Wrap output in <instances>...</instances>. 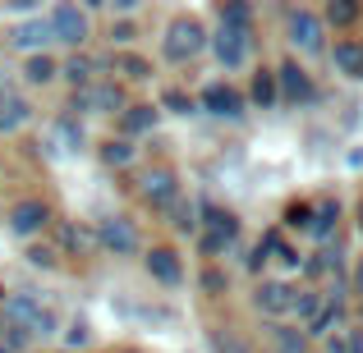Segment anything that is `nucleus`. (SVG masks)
Segmentation results:
<instances>
[{
  "mask_svg": "<svg viewBox=\"0 0 363 353\" xmlns=\"http://www.w3.org/2000/svg\"><path fill=\"white\" fill-rule=\"evenodd\" d=\"M0 317H5L9 326L28 330V340H51V335H60V317H55V312L46 308L37 294H5Z\"/></svg>",
  "mask_w": 363,
  "mask_h": 353,
  "instance_id": "1",
  "label": "nucleus"
},
{
  "mask_svg": "<svg viewBox=\"0 0 363 353\" xmlns=\"http://www.w3.org/2000/svg\"><path fill=\"white\" fill-rule=\"evenodd\" d=\"M124 110H129V92L120 79H97L69 101V115H124Z\"/></svg>",
  "mask_w": 363,
  "mask_h": 353,
  "instance_id": "2",
  "label": "nucleus"
},
{
  "mask_svg": "<svg viewBox=\"0 0 363 353\" xmlns=\"http://www.w3.org/2000/svg\"><path fill=\"white\" fill-rule=\"evenodd\" d=\"M207 28L198 23V18H175V23L166 28V37H161V55H166L170 64H189L198 60V55L207 51Z\"/></svg>",
  "mask_w": 363,
  "mask_h": 353,
  "instance_id": "3",
  "label": "nucleus"
},
{
  "mask_svg": "<svg viewBox=\"0 0 363 353\" xmlns=\"http://www.w3.org/2000/svg\"><path fill=\"white\" fill-rule=\"evenodd\" d=\"M51 225H55V212L42 202V197H18V202L5 212V230L14 238H23V243H37Z\"/></svg>",
  "mask_w": 363,
  "mask_h": 353,
  "instance_id": "4",
  "label": "nucleus"
},
{
  "mask_svg": "<svg viewBox=\"0 0 363 353\" xmlns=\"http://www.w3.org/2000/svg\"><path fill=\"white\" fill-rule=\"evenodd\" d=\"M203 234H198V248H203V257L212 262V257H221L225 248L240 238V221H235V212H221V207H203Z\"/></svg>",
  "mask_w": 363,
  "mask_h": 353,
  "instance_id": "5",
  "label": "nucleus"
},
{
  "mask_svg": "<svg viewBox=\"0 0 363 353\" xmlns=\"http://www.w3.org/2000/svg\"><path fill=\"white\" fill-rule=\"evenodd\" d=\"M97 248L101 253H116V257H138L143 253V234L129 216H101L97 221Z\"/></svg>",
  "mask_w": 363,
  "mask_h": 353,
  "instance_id": "6",
  "label": "nucleus"
},
{
  "mask_svg": "<svg viewBox=\"0 0 363 353\" xmlns=\"http://www.w3.org/2000/svg\"><path fill=\"white\" fill-rule=\"evenodd\" d=\"M138 197L152 207V212H170L179 202V179L170 166H152L138 175Z\"/></svg>",
  "mask_w": 363,
  "mask_h": 353,
  "instance_id": "7",
  "label": "nucleus"
},
{
  "mask_svg": "<svg viewBox=\"0 0 363 353\" xmlns=\"http://www.w3.org/2000/svg\"><path fill=\"white\" fill-rule=\"evenodd\" d=\"M46 18H51V37H55L60 46H74V51H79V46L92 37L88 9H79V5H55Z\"/></svg>",
  "mask_w": 363,
  "mask_h": 353,
  "instance_id": "8",
  "label": "nucleus"
},
{
  "mask_svg": "<svg viewBox=\"0 0 363 353\" xmlns=\"http://www.w3.org/2000/svg\"><path fill=\"white\" fill-rule=\"evenodd\" d=\"M198 106L221 115V120H240L244 115V92L230 88V83H207V88L198 92Z\"/></svg>",
  "mask_w": 363,
  "mask_h": 353,
  "instance_id": "9",
  "label": "nucleus"
},
{
  "mask_svg": "<svg viewBox=\"0 0 363 353\" xmlns=\"http://www.w3.org/2000/svg\"><path fill=\"white\" fill-rule=\"evenodd\" d=\"M290 42L308 55H318L327 46V28H322V18L313 9H290Z\"/></svg>",
  "mask_w": 363,
  "mask_h": 353,
  "instance_id": "10",
  "label": "nucleus"
},
{
  "mask_svg": "<svg viewBox=\"0 0 363 353\" xmlns=\"http://www.w3.org/2000/svg\"><path fill=\"white\" fill-rule=\"evenodd\" d=\"M143 266H147V275L157 284H166V289L184 284V262H179L175 248H147V253H143Z\"/></svg>",
  "mask_w": 363,
  "mask_h": 353,
  "instance_id": "11",
  "label": "nucleus"
},
{
  "mask_svg": "<svg viewBox=\"0 0 363 353\" xmlns=\"http://www.w3.org/2000/svg\"><path fill=\"white\" fill-rule=\"evenodd\" d=\"M294 299H299V289H290V284H281V280H262L253 289V308L262 312V317H285V312H294Z\"/></svg>",
  "mask_w": 363,
  "mask_h": 353,
  "instance_id": "12",
  "label": "nucleus"
},
{
  "mask_svg": "<svg viewBox=\"0 0 363 353\" xmlns=\"http://www.w3.org/2000/svg\"><path fill=\"white\" fill-rule=\"evenodd\" d=\"M5 42L14 46V51L42 55V51H46V42H55V37H51V18H28V23H14Z\"/></svg>",
  "mask_w": 363,
  "mask_h": 353,
  "instance_id": "13",
  "label": "nucleus"
},
{
  "mask_svg": "<svg viewBox=\"0 0 363 353\" xmlns=\"http://www.w3.org/2000/svg\"><path fill=\"white\" fill-rule=\"evenodd\" d=\"M207 46L216 51V60H221L225 69H240V64L248 60V46H253V42H248V33H235V28H216V37H212Z\"/></svg>",
  "mask_w": 363,
  "mask_h": 353,
  "instance_id": "14",
  "label": "nucleus"
},
{
  "mask_svg": "<svg viewBox=\"0 0 363 353\" xmlns=\"http://www.w3.org/2000/svg\"><path fill=\"white\" fill-rule=\"evenodd\" d=\"M276 92H281V101H294V106H299V101H313V79L294 60H285L281 69H276Z\"/></svg>",
  "mask_w": 363,
  "mask_h": 353,
  "instance_id": "15",
  "label": "nucleus"
},
{
  "mask_svg": "<svg viewBox=\"0 0 363 353\" xmlns=\"http://www.w3.org/2000/svg\"><path fill=\"white\" fill-rule=\"evenodd\" d=\"M161 120V106H143V101H129V110L120 115V138H143V133H152Z\"/></svg>",
  "mask_w": 363,
  "mask_h": 353,
  "instance_id": "16",
  "label": "nucleus"
},
{
  "mask_svg": "<svg viewBox=\"0 0 363 353\" xmlns=\"http://www.w3.org/2000/svg\"><path fill=\"white\" fill-rule=\"evenodd\" d=\"M111 74H120V83H147L152 60L138 51H111Z\"/></svg>",
  "mask_w": 363,
  "mask_h": 353,
  "instance_id": "17",
  "label": "nucleus"
},
{
  "mask_svg": "<svg viewBox=\"0 0 363 353\" xmlns=\"http://www.w3.org/2000/svg\"><path fill=\"white\" fill-rule=\"evenodd\" d=\"M60 79L69 83L74 92H83V88H92L101 74H97V60H92V55H69V60L60 64Z\"/></svg>",
  "mask_w": 363,
  "mask_h": 353,
  "instance_id": "18",
  "label": "nucleus"
},
{
  "mask_svg": "<svg viewBox=\"0 0 363 353\" xmlns=\"http://www.w3.org/2000/svg\"><path fill=\"white\" fill-rule=\"evenodd\" d=\"M60 79V60H55V55H28L23 60V83L28 88H46V83H55Z\"/></svg>",
  "mask_w": 363,
  "mask_h": 353,
  "instance_id": "19",
  "label": "nucleus"
},
{
  "mask_svg": "<svg viewBox=\"0 0 363 353\" xmlns=\"http://www.w3.org/2000/svg\"><path fill=\"white\" fill-rule=\"evenodd\" d=\"M97 156H101V166H111V170H129L133 161H138V147H133L129 138H120V133H116V138H106V142L97 147Z\"/></svg>",
  "mask_w": 363,
  "mask_h": 353,
  "instance_id": "20",
  "label": "nucleus"
},
{
  "mask_svg": "<svg viewBox=\"0 0 363 353\" xmlns=\"http://www.w3.org/2000/svg\"><path fill=\"white\" fill-rule=\"evenodd\" d=\"M51 230H55V248H60V257H65V253H83V248L97 243V234L79 230V225H69V221H55Z\"/></svg>",
  "mask_w": 363,
  "mask_h": 353,
  "instance_id": "21",
  "label": "nucleus"
},
{
  "mask_svg": "<svg viewBox=\"0 0 363 353\" xmlns=\"http://www.w3.org/2000/svg\"><path fill=\"white\" fill-rule=\"evenodd\" d=\"M267 340H272V349H276V353H303V349H308L303 330L285 326V321H272V326H267Z\"/></svg>",
  "mask_w": 363,
  "mask_h": 353,
  "instance_id": "22",
  "label": "nucleus"
},
{
  "mask_svg": "<svg viewBox=\"0 0 363 353\" xmlns=\"http://www.w3.org/2000/svg\"><path fill=\"white\" fill-rule=\"evenodd\" d=\"M28 120H33V106H28L23 97H9L5 92V101H0V129L14 133V129H23Z\"/></svg>",
  "mask_w": 363,
  "mask_h": 353,
  "instance_id": "23",
  "label": "nucleus"
},
{
  "mask_svg": "<svg viewBox=\"0 0 363 353\" xmlns=\"http://www.w3.org/2000/svg\"><path fill=\"white\" fill-rule=\"evenodd\" d=\"M331 60H336L340 74H350V79H363V46H359V42H340L336 51H331Z\"/></svg>",
  "mask_w": 363,
  "mask_h": 353,
  "instance_id": "24",
  "label": "nucleus"
},
{
  "mask_svg": "<svg viewBox=\"0 0 363 353\" xmlns=\"http://www.w3.org/2000/svg\"><path fill=\"white\" fill-rule=\"evenodd\" d=\"M161 110H170V115H194L198 97H189L184 88H166V92H161Z\"/></svg>",
  "mask_w": 363,
  "mask_h": 353,
  "instance_id": "25",
  "label": "nucleus"
},
{
  "mask_svg": "<svg viewBox=\"0 0 363 353\" xmlns=\"http://www.w3.org/2000/svg\"><path fill=\"white\" fill-rule=\"evenodd\" d=\"M166 216H170V225H175L179 234H198V207H194V202H184V197H179V202L170 207Z\"/></svg>",
  "mask_w": 363,
  "mask_h": 353,
  "instance_id": "26",
  "label": "nucleus"
},
{
  "mask_svg": "<svg viewBox=\"0 0 363 353\" xmlns=\"http://www.w3.org/2000/svg\"><path fill=\"white\" fill-rule=\"evenodd\" d=\"M106 42H111V51H133V42H138V28H133L129 18H120V23L106 28Z\"/></svg>",
  "mask_w": 363,
  "mask_h": 353,
  "instance_id": "27",
  "label": "nucleus"
},
{
  "mask_svg": "<svg viewBox=\"0 0 363 353\" xmlns=\"http://www.w3.org/2000/svg\"><path fill=\"white\" fill-rule=\"evenodd\" d=\"M28 266H42V271H55L60 266V248L55 243H28Z\"/></svg>",
  "mask_w": 363,
  "mask_h": 353,
  "instance_id": "28",
  "label": "nucleus"
},
{
  "mask_svg": "<svg viewBox=\"0 0 363 353\" xmlns=\"http://www.w3.org/2000/svg\"><path fill=\"white\" fill-rule=\"evenodd\" d=\"M55 138L69 142V151H83V142H88V138H83V124L74 120V115H60V120H55Z\"/></svg>",
  "mask_w": 363,
  "mask_h": 353,
  "instance_id": "29",
  "label": "nucleus"
},
{
  "mask_svg": "<svg viewBox=\"0 0 363 353\" xmlns=\"http://www.w3.org/2000/svg\"><path fill=\"white\" fill-rule=\"evenodd\" d=\"M248 23H253V9H248V5H221V28L248 33Z\"/></svg>",
  "mask_w": 363,
  "mask_h": 353,
  "instance_id": "30",
  "label": "nucleus"
},
{
  "mask_svg": "<svg viewBox=\"0 0 363 353\" xmlns=\"http://www.w3.org/2000/svg\"><path fill=\"white\" fill-rule=\"evenodd\" d=\"M276 97H281V92H276V74H253V101L257 106L267 110Z\"/></svg>",
  "mask_w": 363,
  "mask_h": 353,
  "instance_id": "31",
  "label": "nucleus"
},
{
  "mask_svg": "<svg viewBox=\"0 0 363 353\" xmlns=\"http://www.w3.org/2000/svg\"><path fill=\"white\" fill-rule=\"evenodd\" d=\"M313 216H318V221H313L308 230H313V234H331V225H336L340 207H336V202H331V197H327V202H322V207H318V212H313Z\"/></svg>",
  "mask_w": 363,
  "mask_h": 353,
  "instance_id": "32",
  "label": "nucleus"
},
{
  "mask_svg": "<svg viewBox=\"0 0 363 353\" xmlns=\"http://www.w3.org/2000/svg\"><path fill=\"white\" fill-rule=\"evenodd\" d=\"M198 284H203V294H207V299H216V294H225V284H230V280H225V271H221V266H207Z\"/></svg>",
  "mask_w": 363,
  "mask_h": 353,
  "instance_id": "33",
  "label": "nucleus"
},
{
  "mask_svg": "<svg viewBox=\"0 0 363 353\" xmlns=\"http://www.w3.org/2000/svg\"><path fill=\"white\" fill-rule=\"evenodd\" d=\"M212 349L216 353H248V345L235 335V330H216V335H212Z\"/></svg>",
  "mask_w": 363,
  "mask_h": 353,
  "instance_id": "34",
  "label": "nucleus"
},
{
  "mask_svg": "<svg viewBox=\"0 0 363 353\" xmlns=\"http://www.w3.org/2000/svg\"><path fill=\"white\" fill-rule=\"evenodd\" d=\"M0 345H5L9 353H23L33 340H28V330H18V326H9V321H5V330H0Z\"/></svg>",
  "mask_w": 363,
  "mask_h": 353,
  "instance_id": "35",
  "label": "nucleus"
},
{
  "mask_svg": "<svg viewBox=\"0 0 363 353\" xmlns=\"http://www.w3.org/2000/svg\"><path fill=\"white\" fill-rule=\"evenodd\" d=\"M354 18H359V5H345V0H340V5H327V23L345 28V23H354Z\"/></svg>",
  "mask_w": 363,
  "mask_h": 353,
  "instance_id": "36",
  "label": "nucleus"
},
{
  "mask_svg": "<svg viewBox=\"0 0 363 353\" xmlns=\"http://www.w3.org/2000/svg\"><path fill=\"white\" fill-rule=\"evenodd\" d=\"M65 345H69V353H79L83 345H88V326H83V321H74V326L65 330Z\"/></svg>",
  "mask_w": 363,
  "mask_h": 353,
  "instance_id": "37",
  "label": "nucleus"
},
{
  "mask_svg": "<svg viewBox=\"0 0 363 353\" xmlns=\"http://www.w3.org/2000/svg\"><path fill=\"white\" fill-rule=\"evenodd\" d=\"M359 289H363V271H359Z\"/></svg>",
  "mask_w": 363,
  "mask_h": 353,
  "instance_id": "38",
  "label": "nucleus"
},
{
  "mask_svg": "<svg viewBox=\"0 0 363 353\" xmlns=\"http://www.w3.org/2000/svg\"><path fill=\"white\" fill-rule=\"evenodd\" d=\"M0 330H5V317H0Z\"/></svg>",
  "mask_w": 363,
  "mask_h": 353,
  "instance_id": "39",
  "label": "nucleus"
},
{
  "mask_svg": "<svg viewBox=\"0 0 363 353\" xmlns=\"http://www.w3.org/2000/svg\"><path fill=\"white\" fill-rule=\"evenodd\" d=\"M0 353H9V349H5V345H0Z\"/></svg>",
  "mask_w": 363,
  "mask_h": 353,
  "instance_id": "40",
  "label": "nucleus"
},
{
  "mask_svg": "<svg viewBox=\"0 0 363 353\" xmlns=\"http://www.w3.org/2000/svg\"><path fill=\"white\" fill-rule=\"evenodd\" d=\"M0 303H5V294H0Z\"/></svg>",
  "mask_w": 363,
  "mask_h": 353,
  "instance_id": "41",
  "label": "nucleus"
},
{
  "mask_svg": "<svg viewBox=\"0 0 363 353\" xmlns=\"http://www.w3.org/2000/svg\"><path fill=\"white\" fill-rule=\"evenodd\" d=\"M0 101H5V92H0Z\"/></svg>",
  "mask_w": 363,
  "mask_h": 353,
  "instance_id": "42",
  "label": "nucleus"
},
{
  "mask_svg": "<svg viewBox=\"0 0 363 353\" xmlns=\"http://www.w3.org/2000/svg\"><path fill=\"white\" fill-rule=\"evenodd\" d=\"M65 353H69V349H65Z\"/></svg>",
  "mask_w": 363,
  "mask_h": 353,
  "instance_id": "43",
  "label": "nucleus"
}]
</instances>
